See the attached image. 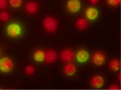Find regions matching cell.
<instances>
[{
  "label": "cell",
  "mask_w": 121,
  "mask_h": 90,
  "mask_svg": "<svg viewBox=\"0 0 121 90\" xmlns=\"http://www.w3.org/2000/svg\"><path fill=\"white\" fill-rule=\"evenodd\" d=\"M45 30L49 33H53L58 28V22L55 18L51 16L46 17L43 21Z\"/></svg>",
  "instance_id": "1"
},
{
  "label": "cell",
  "mask_w": 121,
  "mask_h": 90,
  "mask_svg": "<svg viewBox=\"0 0 121 90\" xmlns=\"http://www.w3.org/2000/svg\"><path fill=\"white\" fill-rule=\"evenodd\" d=\"M13 68V63L10 58L3 57L0 59V71L3 73L11 71Z\"/></svg>",
  "instance_id": "2"
},
{
  "label": "cell",
  "mask_w": 121,
  "mask_h": 90,
  "mask_svg": "<svg viewBox=\"0 0 121 90\" xmlns=\"http://www.w3.org/2000/svg\"><path fill=\"white\" fill-rule=\"evenodd\" d=\"M6 31L10 37H17L21 34V28L19 25L13 23L7 26Z\"/></svg>",
  "instance_id": "3"
},
{
  "label": "cell",
  "mask_w": 121,
  "mask_h": 90,
  "mask_svg": "<svg viewBox=\"0 0 121 90\" xmlns=\"http://www.w3.org/2000/svg\"><path fill=\"white\" fill-rule=\"evenodd\" d=\"M81 2L79 0H69L67 4V9L70 13H77L81 8Z\"/></svg>",
  "instance_id": "4"
},
{
  "label": "cell",
  "mask_w": 121,
  "mask_h": 90,
  "mask_svg": "<svg viewBox=\"0 0 121 90\" xmlns=\"http://www.w3.org/2000/svg\"><path fill=\"white\" fill-rule=\"evenodd\" d=\"M92 60L94 64L97 66H101L105 61V55L101 52H96L93 55Z\"/></svg>",
  "instance_id": "5"
},
{
  "label": "cell",
  "mask_w": 121,
  "mask_h": 90,
  "mask_svg": "<svg viewBox=\"0 0 121 90\" xmlns=\"http://www.w3.org/2000/svg\"><path fill=\"white\" fill-rule=\"evenodd\" d=\"M60 58L64 62H70L74 58V53L71 49H65L60 53Z\"/></svg>",
  "instance_id": "6"
},
{
  "label": "cell",
  "mask_w": 121,
  "mask_h": 90,
  "mask_svg": "<svg viewBox=\"0 0 121 90\" xmlns=\"http://www.w3.org/2000/svg\"><path fill=\"white\" fill-rule=\"evenodd\" d=\"M57 58V53L52 49H48L45 52L44 60L48 64H52L56 61Z\"/></svg>",
  "instance_id": "7"
},
{
  "label": "cell",
  "mask_w": 121,
  "mask_h": 90,
  "mask_svg": "<svg viewBox=\"0 0 121 90\" xmlns=\"http://www.w3.org/2000/svg\"><path fill=\"white\" fill-rule=\"evenodd\" d=\"M104 84V80L103 78L99 75L95 76L91 79V85L95 88H100L102 87Z\"/></svg>",
  "instance_id": "8"
},
{
  "label": "cell",
  "mask_w": 121,
  "mask_h": 90,
  "mask_svg": "<svg viewBox=\"0 0 121 90\" xmlns=\"http://www.w3.org/2000/svg\"><path fill=\"white\" fill-rule=\"evenodd\" d=\"M76 57L79 62L84 63L89 58V53L84 49H81L77 52Z\"/></svg>",
  "instance_id": "9"
},
{
  "label": "cell",
  "mask_w": 121,
  "mask_h": 90,
  "mask_svg": "<svg viewBox=\"0 0 121 90\" xmlns=\"http://www.w3.org/2000/svg\"><path fill=\"white\" fill-rule=\"evenodd\" d=\"M86 16L90 20H95L98 16V11L94 7H89L85 10Z\"/></svg>",
  "instance_id": "10"
},
{
  "label": "cell",
  "mask_w": 121,
  "mask_h": 90,
  "mask_svg": "<svg viewBox=\"0 0 121 90\" xmlns=\"http://www.w3.org/2000/svg\"><path fill=\"white\" fill-rule=\"evenodd\" d=\"M64 72L67 76H73L76 71L75 66L72 63H68L64 67Z\"/></svg>",
  "instance_id": "11"
},
{
  "label": "cell",
  "mask_w": 121,
  "mask_h": 90,
  "mask_svg": "<svg viewBox=\"0 0 121 90\" xmlns=\"http://www.w3.org/2000/svg\"><path fill=\"white\" fill-rule=\"evenodd\" d=\"M38 5L35 2H29L27 4L26 10L29 13L33 14L37 11L38 10Z\"/></svg>",
  "instance_id": "12"
},
{
  "label": "cell",
  "mask_w": 121,
  "mask_h": 90,
  "mask_svg": "<svg viewBox=\"0 0 121 90\" xmlns=\"http://www.w3.org/2000/svg\"><path fill=\"white\" fill-rule=\"evenodd\" d=\"M109 67L113 71H117L120 69L121 67V63L120 61L117 59H113L110 62Z\"/></svg>",
  "instance_id": "13"
},
{
  "label": "cell",
  "mask_w": 121,
  "mask_h": 90,
  "mask_svg": "<svg viewBox=\"0 0 121 90\" xmlns=\"http://www.w3.org/2000/svg\"><path fill=\"white\" fill-rule=\"evenodd\" d=\"M45 52L42 50H37L33 54L34 60L37 62H42L44 60Z\"/></svg>",
  "instance_id": "14"
},
{
  "label": "cell",
  "mask_w": 121,
  "mask_h": 90,
  "mask_svg": "<svg viewBox=\"0 0 121 90\" xmlns=\"http://www.w3.org/2000/svg\"><path fill=\"white\" fill-rule=\"evenodd\" d=\"M76 25L80 30H84L88 26V22L84 18H80L76 22Z\"/></svg>",
  "instance_id": "15"
},
{
  "label": "cell",
  "mask_w": 121,
  "mask_h": 90,
  "mask_svg": "<svg viewBox=\"0 0 121 90\" xmlns=\"http://www.w3.org/2000/svg\"><path fill=\"white\" fill-rule=\"evenodd\" d=\"M10 5L14 8H18L22 4V0H9Z\"/></svg>",
  "instance_id": "16"
},
{
  "label": "cell",
  "mask_w": 121,
  "mask_h": 90,
  "mask_svg": "<svg viewBox=\"0 0 121 90\" xmlns=\"http://www.w3.org/2000/svg\"><path fill=\"white\" fill-rule=\"evenodd\" d=\"M9 19V15L6 11H3L0 13V20L1 21H7Z\"/></svg>",
  "instance_id": "17"
},
{
  "label": "cell",
  "mask_w": 121,
  "mask_h": 90,
  "mask_svg": "<svg viewBox=\"0 0 121 90\" xmlns=\"http://www.w3.org/2000/svg\"><path fill=\"white\" fill-rule=\"evenodd\" d=\"M35 70V67H33V66H31V65H30V66H27L26 68V73L27 75H32V74L34 73Z\"/></svg>",
  "instance_id": "18"
},
{
  "label": "cell",
  "mask_w": 121,
  "mask_h": 90,
  "mask_svg": "<svg viewBox=\"0 0 121 90\" xmlns=\"http://www.w3.org/2000/svg\"><path fill=\"white\" fill-rule=\"evenodd\" d=\"M121 0H107L108 4L111 6H119L121 3Z\"/></svg>",
  "instance_id": "19"
},
{
  "label": "cell",
  "mask_w": 121,
  "mask_h": 90,
  "mask_svg": "<svg viewBox=\"0 0 121 90\" xmlns=\"http://www.w3.org/2000/svg\"><path fill=\"white\" fill-rule=\"evenodd\" d=\"M7 6V0H0V10L4 9Z\"/></svg>",
  "instance_id": "20"
},
{
  "label": "cell",
  "mask_w": 121,
  "mask_h": 90,
  "mask_svg": "<svg viewBox=\"0 0 121 90\" xmlns=\"http://www.w3.org/2000/svg\"><path fill=\"white\" fill-rule=\"evenodd\" d=\"M119 87L117 85H112L110 87V90H119Z\"/></svg>",
  "instance_id": "21"
},
{
  "label": "cell",
  "mask_w": 121,
  "mask_h": 90,
  "mask_svg": "<svg viewBox=\"0 0 121 90\" xmlns=\"http://www.w3.org/2000/svg\"><path fill=\"white\" fill-rule=\"evenodd\" d=\"M91 2V3H92V4H97V3L99 2V0H90Z\"/></svg>",
  "instance_id": "22"
},
{
  "label": "cell",
  "mask_w": 121,
  "mask_h": 90,
  "mask_svg": "<svg viewBox=\"0 0 121 90\" xmlns=\"http://www.w3.org/2000/svg\"><path fill=\"white\" fill-rule=\"evenodd\" d=\"M118 79H119V81H121V73L119 74V75H118Z\"/></svg>",
  "instance_id": "23"
},
{
  "label": "cell",
  "mask_w": 121,
  "mask_h": 90,
  "mask_svg": "<svg viewBox=\"0 0 121 90\" xmlns=\"http://www.w3.org/2000/svg\"><path fill=\"white\" fill-rule=\"evenodd\" d=\"M0 53H1V49H0Z\"/></svg>",
  "instance_id": "24"
}]
</instances>
